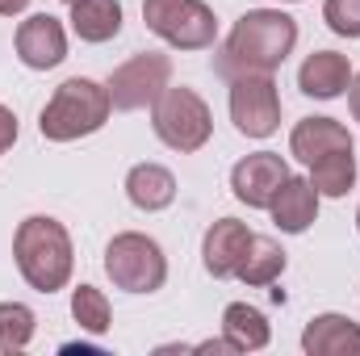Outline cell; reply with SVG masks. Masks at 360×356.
I'll return each instance as SVG.
<instances>
[{
  "instance_id": "obj_13",
  "label": "cell",
  "mask_w": 360,
  "mask_h": 356,
  "mask_svg": "<svg viewBox=\"0 0 360 356\" xmlns=\"http://www.w3.org/2000/svg\"><path fill=\"white\" fill-rule=\"evenodd\" d=\"M331 151H352V134L344 122L335 117H302L293 130H289V155H297L306 168Z\"/></svg>"
},
{
  "instance_id": "obj_27",
  "label": "cell",
  "mask_w": 360,
  "mask_h": 356,
  "mask_svg": "<svg viewBox=\"0 0 360 356\" xmlns=\"http://www.w3.org/2000/svg\"><path fill=\"white\" fill-rule=\"evenodd\" d=\"M356 231H360V210H356Z\"/></svg>"
},
{
  "instance_id": "obj_25",
  "label": "cell",
  "mask_w": 360,
  "mask_h": 356,
  "mask_svg": "<svg viewBox=\"0 0 360 356\" xmlns=\"http://www.w3.org/2000/svg\"><path fill=\"white\" fill-rule=\"evenodd\" d=\"M25 8H30V0H0V17H17Z\"/></svg>"
},
{
  "instance_id": "obj_6",
  "label": "cell",
  "mask_w": 360,
  "mask_h": 356,
  "mask_svg": "<svg viewBox=\"0 0 360 356\" xmlns=\"http://www.w3.org/2000/svg\"><path fill=\"white\" fill-rule=\"evenodd\" d=\"M143 21L176 51H210L218 38V17L205 0H143Z\"/></svg>"
},
{
  "instance_id": "obj_26",
  "label": "cell",
  "mask_w": 360,
  "mask_h": 356,
  "mask_svg": "<svg viewBox=\"0 0 360 356\" xmlns=\"http://www.w3.org/2000/svg\"><path fill=\"white\" fill-rule=\"evenodd\" d=\"M348 105H352V117L360 122V76H352V84H348Z\"/></svg>"
},
{
  "instance_id": "obj_24",
  "label": "cell",
  "mask_w": 360,
  "mask_h": 356,
  "mask_svg": "<svg viewBox=\"0 0 360 356\" xmlns=\"http://www.w3.org/2000/svg\"><path fill=\"white\" fill-rule=\"evenodd\" d=\"M17 143V113L8 105H0V155Z\"/></svg>"
},
{
  "instance_id": "obj_17",
  "label": "cell",
  "mask_w": 360,
  "mask_h": 356,
  "mask_svg": "<svg viewBox=\"0 0 360 356\" xmlns=\"http://www.w3.org/2000/svg\"><path fill=\"white\" fill-rule=\"evenodd\" d=\"M222 340L231 344V352H260V348H269L272 327L264 310H256L248 302H231L222 310Z\"/></svg>"
},
{
  "instance_id": "obj_16",
  "label": "cell",
  "mask_w": 360,
  "mask_h": 356,
  "mask_svg": "<svg viewBox=\"0 0 360 356\" xmlns=\"http://www.w3.org/2000/svg\"><path fill=\"white\" fill-rule=\"evenodd\" d=\"M126 197L143 214H160L176 201V177L164 164H134L126 172Z\"/></svg>"
},
{
  "instance_id": "obj_22",
  "label": "cell",
  "mask_w": 360,
  "mask_h": 356,
  "mask_svg": "<svg viewBox=\"0 0 360 356\" xmlns=\"http://www.w3.org/2000/svg\"><path fill=\"white\" fill-rule=\"evenodd\" d=\"M34 327H38V319H34V310L25 302H0V356L30 348Z\"/></svg>"
},
{
  "instance_id": "obj_10",
  "label": "cell",
  "mask_w": 360,
  "mask_h": 356,
  "mask_svg": "<svg viewBox=\"0 0 360 356\" xmlns=\"http://www.w3.org/2000/svg\"><path fill=\"white\" fill-rule=\"evenodd\" d=\"M17 59L30 68V72H51L68 59V30L59 17L51 13H34L17 25Z\"/></svg>"
},
{
  "instance_id": "obj_4",
  "label": "cell",
  "mask_w": 360,
  "mask_h": 356,
  "mask_svg": "<svg viewBox=\"0 0 360 356\" xmlns=\"http://www.w3.org/2000/svg\"><path fill=\"white\" fill-rule=\"evenodd\" d=\"M151 130L164 147H172L180 155H193L210 143L214 134V113L201 101V92L184 89V84H168L151 105Z\"/></svg>"
},
{
  "instance_id": "obj_3",
  "label": "cell",
  "mask_w": 360,
  "mask_h": 356,
  "mask_svg": "<svg viewBox=\"0 0 360 356\" xmlns=\"http://www.w3.org/2000/svg\"><path fill=\"white\" fill-rule=\"evenodd\" d=\"M113 113V101L109 89L96 84L89 76H72L63 80L55 96L42 105V117H38V130L46 143H76V139H89L96 134Z\"/></svg>"
},
{
  "instance_id": "obj_29",
  "label": "cell",
  "mask_w": 360,
  "mask_h": 356,
  "mask_svg": "<svg viewBox=\"0 0 360 356\" xmlns=\"http://www.w3.org/2000/svg\"><path fill=\"white\" fill-rule=\"evenodd\" d=\"M285 4H302V0H285Z\"/></svg>"
},
{
  "instance_id": "obj_7",
  "label": "cell",
  "mask_w": 360,
  "mask_h": 356,
  "mask_svg": "<svg viewBox=\"0 0 360 356\" xmlns=\"http://www.w3.org/2000/svg\"><path fill=\"white\" fill-rule=\"evenodd\" d=\"M172 84V59L160 55V51H143V55H130L122 68H113L109 76V101L113 109L122 113H134V109H147L155 105V96Z\"/></svg>"
},
{
  "instance_id": "obj_5",
  "label": "cell",
  "mask_w": 360,
  "mask_h": 356,
  "mask_svg": "<svg viewBox=\"0 0 360 356\" xmlns=\"http://www.w3.org/2000/svg\"><path fill=\"white\" fill-rule=\"evenodd\" d=\"M105 272L126 293H155L168 281V256L164 248L143 231H122L105 248Z\"/></svg>"
},
{
  "instance_id": "obj_28",
  "label": "cell",
  "mask_w": 360,
  "mask_h": 356,
  "mask_svg": "<svg viewBox=\"0 0 360 356\" xmlns=\"http://www.w3.org/2000/svg\"><path fill=\"white\" fill-rule=\"evenodd\" d=\"M63 4H68V8H72V4H76V0H63Z\"/></svg>"
},
{
  "instance_id": "obj_11",
  "label": "cell",
  "mask_w": 360,
  "mask_h": 356,
  "mask_svg": "<svg viewBox=\"0 0 360 356\" xmlns=\"http://www.w3.org/2000/svg\"><path fill=\"white\" fill-rule=\"evenodd\" d=\"M252 231H248V222H239V218H218L210 231H205V239H201V265L210 276H218V281H226V276H235L239 265H243V256H248V248H252Z\"/></svg>"
},
{
  "instance_id": "obj_2",
  "label": "cell",
  "mask_w": 360,
  "mask_h": 356,
  "mask_svg": "<svg viewBox=\"0 0 360 356\" xmlns=\"http://www.w3.org/2000/svg\"><path fill=\"white\" fill-rule=\"evenodd\" d=\"M13 260H17V272L25 276L30 289L59 293L72 281V268H76L68 227L51 214H30L13 235Z\"/></svg>"
},
{
  "instance_id": "obj_18",
  "label": "cell",
  "mask_w": 360,
  "mask_h": 356,
  "mask_svg": "<svg viewBox=\"0 0 360 356\" xmlns=\"http://www.w3.org/2000/svg\"><path fill=\"white\" fill-rule=\"evenodd\" d=\"M122 0H76L72 4V30H76V38L80 42H92V46H101V42H113L117 34H122Z\"/></svg>"
},
{
  "instance_id": "obj_9",
  "label": "cell",
  "mask_w": 360,
  "mask_h": 356,
  "mask_svg": "<svg viewBox=\"0 0 360 356\" xmlns=\"http://www.w3.org/2000/svg\"><path fill=\"white\" fill-rule=\"evenodd\" d=\"M289 180V164L285 155L276 151H256V155H243L235 168H231V189L235 197L248 205V210H269L276 189Z\"/></svg>"
},
{
  "instance_id": "obj_21",
  "label": "cell",
  "mask_w": 360,
  "mask_h": 356,
  "mask_svg": "<svg viewBox=\"0 0 360 356\" xmlns=\"http://www.w3.org/2000/svg\"><path fill=\"white\" fill-rule=\"evenodd\" d=\"M72 319L80 323V331L89 336H105L113 327V306L96 285H76L72 289Z\"/></svg>"
},
{
  "instance_id": "obj_1",
  "label": "cell",
  "mask_w": 360,
  "mask_h": 356,
  "mask_svg": "<svg viewBox=\"0 0 360 356\" xmlns=\"http://www.w3.org/2000/svg\"><path fill=\"white\" fill-rule=\"evenodd\" d=\"M297 46V21L281 8H248L214 55V72L231 84L239 76H272Z\"/></svg>"
},
{
  "instance_id": "obj_19",
  "label": "cell",
  "mask_w": 360,
  "mask_h": 356,
  "mask_svg": "<svg viewBox=\"0 0 360 356\" xmlns=\"http://www.w3.org/2000/svg\"><path fill=\"white\" fill-rule=\"evenodd\" d=\"M281 272H285V248H281L276 239H264V235H256L235 276H239L243 285H252V289H264V285H272Z\"/></svg>"
},
{
  "instance_id": "obj_20",
  "label": "cell",
  "mask_w": 360,
  "mask_h": 356,
  "mask_svg": "<svg viewBox=\"0 0 360 356\" xmlns=\"http://www.w3.org/2000/svg\"><path fill=\"white\" fill-rule=\"evenodd\" d=\"M310 184L319 189V197H344L356 184V155L352 151H331L323 160L310 164Z\"/></svg>"
},
{
  "instance_id": "obj_12",
  "label": "cell",
  "mask_w": 360,
  "mask_h": 356,
  "mask_svg": "<svg viewBox=\"0 0 360 356\" xmlns=\"http://www.w3.org/2000/svg\"><path fill=\"white\" fill-rule=\"evenodd\" d=\"M272 222H276V231H285V235H306L310 227H314V218H319V189L310 184V177H293L276 189V197H272L269 205Z\"/></svg>"
},
{
  "instance_id": "obj_8",
  "label": "cell",
  "mask_w": 360,
  "mask_h": 356,
  "mask_svg": "<svg viewBox=\"0 0 360 356\" xmlns=\"http://www.w3.org/2000/svg\"><path fill=\"white\" fill-rule=\"evenodd\" d=\"M231 122L243 139H269L281 126V92L272 76L231 80Z\"/></svg>"
},
{
  "instance_id": "obj_15",
  "label": "cell",
  "mask_w": 360,
  "mask_h": 356,
  "mask_svg": "<svg viewBox=\"0 0 360 356\" xmlns=\"http://www.w3.org/2000/svg\"><path fill=\"white\" fill-rule=\"evenodd\" d=\"M306 356H360V323L348 314H314L302 331Z\"/></svg>"
},
{
  "instance_id": "obj_14",
  "label": "cell",
  "mask_w": 360,
  "mask_h": 356,
  "mask_svg": "<svg viewBox=\"0 0 360 356\" xmlns=\"http://www.w3.org/2000/svg\"><path fill=\"white\" fill-rule=\"evenodd\" d=\"M348 84H352V63L340 51H314L297 68V89L314 101H335L348 92Z\"/></svg>"
},
{
  "instance_id": "obj_23",
  "label": "cell",
  "mask_w": 360,
  "mask_h": 356,
  "mask_svg": "<svg viewBox=\"0 0 360 356\" xmlns=\"http://www.w3.org/2000/svg\"><path fill=\"white\" fill-rule=\"evenodd\" d=\"M323 21L340 38H360V0H323Z\"/></svg>"
}]
</instances>
